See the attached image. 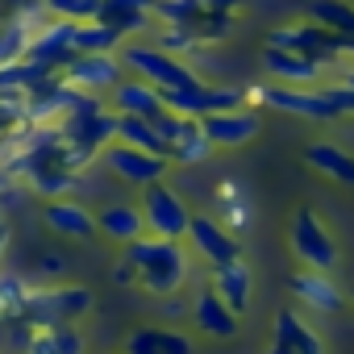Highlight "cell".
<instances>
[{"mask_svg": "<svg viewBox=\"0 0 354 354\" xmlns=\"http://www.w3.org/2000/svg\"><path fill=\"white\" fill-rule=\"evenodd\" d=\"M125 263H133L138 267V288H146L150 296H175L184 288V279H188V254H184V246L180 242H167V238H142V242H133V246H125V254H121Z\"/></svg>", "mask_w": 354, "mask_h": 354, "instance_id": "6da1fadb", "label": "cell"}, {"mask_svg": "<svg viewBox=\"0 0 354 354\" xmlns=\"http://www.w3.org/2000/svg\"><path fill=\"white\" fill-rule=\"evenodd\" d=\"M121 67L129 71V75H138V80H146L150 88H158L162 96L167 92H180V88H192V84H201V71L188 63V59H180V55H167L162 46H154V42H125L121 46Z\"/></svg>", "mask_w": 354, "mask_h": 354, "instance_id": "7a4b0ae2", "label": "cell"}, {"mask_svg": "<svg viewBox=\"0 0 354 354\" xmlns=\"http://www.w3.org/2000/svg\"><path fill=\"white\" fill-rule=\"evenodd\" d=\"M92 292L88 288H34L21 321H30L34 329H55V325H75L80 317L92 313Z\"/></svg>", "mask_w": 354, "mask_h": 354, "instance_id": "3957f363", "label": "cell"}, {"mask_svg": "<svg viewBox=\"0 0 354 354\" xmlns=\"http://www.w3.org/2000/svg\"><path fill=\"white\" fill-rule=\"evenodd\" d=\"M142 217H146V234H150V238L184 242L196 213H188V205H184L180 192H171L167 184H154V188L142 192Z\"/></svg>", "mask_w": 354, "mask_h": 354, "instance_id": "277c9868", "label": "cell"}, {"mask_svg": "<svg viewBox=\"0 0 354 354\" xmlns=\"http://www.w3.org/2000/svg\"><path fill=\"white\" fill-rule=\"evenodd\" d=\"M100 162H104L109 175H117L121 184L142 188V192L154 188V184H162V180H167V171H171V158H162V154H146V150H133V146H125V142L104 146V150H100Z\"/></svg>", "mask_w": 354, "mask_h": 354, "instance_id": "5b68a950", "label": "cell"}, {"mask_svg": "<svg viewBox=\"0 0 354 354\" xmlns=\"http://www.w3.org/2000/svg\"><path fill=\"white\" fill-rule=\"evenodd\" d=\"M292 254L300 259V267L308 271H333L337 267V242L329 234V225L313 213V209H300L292 217Z\"/></svg>", "mask_w": 354, "mask_h": 354, "instance_id": "8992f818", "label": "cell"}, {"mask_svg": "<svg viewBox=\"0 0 354 354\" xmlns=\"http://www.w3.org/2000/svg\"><path fill=\"white\" fill-rule=\"evenodd\" d=\"M267 46L304 55V59H313L317 67H337V63H342V55H337V34H329V30H321V26H313V21H296V26L271 30Z\"/></svg>", "mask_w": 354, "mask_h": 354, "instance_id": "52a82bcc", "label": "cell"}, {"mask_svg": "<svg viewBox=\"0 0 354 354\" xmlns=\"http://www.w3.org/2000/svg\"><path fill=\"white\" fill-rule=\"evenodd\" d=\"M63 80L84 96H113V88L125 80V67L117 55H75L63 67Z\"/></svg>", "mask_w": 354, "mask_h": 354, "instance_id": "ba28073f", "label": "cell"}, {"mask_svg": "<svg viewBox=\"0 0 354 354\" xmlns=\"http://www.w3.org/2000/svg\"><path fill=\"white\" fill-rule=\"evenodd\" d=\"M75 59V26L71 21H46L34 38H30V50H26V63L50 71V75H63V67Z\"/></svg>", "mask_w": 354, "mask_h": 354, "instance_id": "9c48e42d", "label": "cell"}, {"mask_svg": "<svg viewBox=\"0 0 354 354\" xmlns=\"http://www.w3.org/2000/svg\"><path fill=\"white\" fill-rule=\"evenodd\" d=\"M271 109L288 113V117H304V121H337L342 113L333 109V100L325 96V88H283V84H267V100Z\"/></svg>", "mask_w": 354, "mask_h": 354, "instance_id": "30bf717a", "label": "cell"}, {"mask_svg": "<svg viewBox=\"0 0 354 354\" xmlns=\"http://www.w3.org/2000/svg\"><path fill=\"white\" fill-rule=\"evenodd\" d=\"M188 242L192 250L209 263V267H225V263H238L242 259V242L234 238V230L217 217H192V230H188Z\"/></svg>", "mask_w": 354, "mask_h": 354, "instance_id": "8fae6325", "label": "cell"}, {"mask_svg": "<svg viewBox=\"0 0 354 354\" xmlns=\"http://www.w3.org/2000/svg\"><path fill=\"white\" fill-rule=\"evenodd\" d=\"M109 109H113L117 117H142V121H158V117L167 113V100H162V92H158V88H150L146 80L129 75V80H121V84L113 88V96H109Z\"/></svg>", "mask_w": 354, "mask_h": 354, "instance_id": "7c38bea8", "label": "cell"}, {"mask_svg": "<svg viewBox=\"0 0 354 354\" xmlns=\"http://www.w3.org/2000/svg\"><path fill=\"white\" fill-rule=\"evenodd\" d=\"M201 129H205V138L217 150H238V146H246L259 133V113L250 104L246 109H230V113H209L201 121Z\"/></svg>", "mask_w": 354, "mask_h": 354, "instance_id": "4fadbf2b", "label": "cell"}, {"mask_svg": "<svg viewBox=\"0 0 354 354\" xmlns=\"http://www.w3.org/2000/svg\"><path fill=\"white\" fill-rule=\"evenodd\" d=\"M121 354H196V342L175 325H138L125 333Z\"/></svg>", "mask_w": 354, "mask_h": 354, "instance_id": "5bb4252c", "label": "cell"}, {"mask_svg": "<svg viewBox=\"0 0 354 354\" xmlns=\"http://www.w3.org/2000/svg\"><path fill=\"white\" fill-rule=\"evenodd\" d=\"M263 71L271 75V84H283V88H317V80H321L329 67H317L313 59L292 55V50L263 46Z\"/></svg>", "mask_w": 354, "mask_h": 354, "instance_id": "9a60e30c", "label": "cell"}, {"mask_svg": "<svg viewBox=\"0 0 354 354\" xmlns=\"http://www.w3.org/2000/svg\"><path fill=\"white\" fill-rule=\"evenodd\" d=\"M96 234H104L109 242L117 246H133L146 238V217H142V205H125V201H113L96 213Z\"/></svg>", "mask_w": 354, "mask_h": 354, "instance_id": "2e32d148", "label": "cell"}, {"mask_svg": "<svg viewBox=\"0 0 354 354\" xmlns=\"http://www.w3.org/2000/svg\"><path fill=\"white\" fill-rule=\"evenodd\" d=\"M288 288H292V296H296L300 304H308V308H317V313H337V308L346 304L342 292H337V283H333L325 271H308V267H300V271H292Z\"/></svg>", "mask_w": 354, "mask_h": 354, "instance_id": "e0dca14e", "label": "cell"}, {"mask_svg": "<svg viewBox=\"0 0 354 354\" xmlns=\"http://www.w3.org/2000/svg\"><path fill=\"white\" fill-rule=\"evenodd\" d=\"M192 321H196L201 333H209V337H217V342H230V337L238 333V313H234L213 288L196 292V300H192Z\"/></svg>", "mask_w": 354, "mask_h": 354, "instance_id": "ac0fdd59", "label": "cell"}, {"mask_svg": "<svg viewBox=\"0 0 354 354\" xmlns=\"http://www.w3.org/2000/svg\"><path fill=\"white\" fill-rule=\"evenodd\" d=\"M154 5L158 0H104L100 21L113 26L121 38H133V34H146L154 26Z\"/></svg>", "mask_w": 354, "mask_h": 354, "instance_id": "d6986e66", "label": "cell"}, {"mask_svg": "<svg viewBox=\"0 0 354 354\" xmlns=\"http://www.w3.org/2000/svg\"><path fill=\"white\" fill-rule=\"evenodd\" d=\"M209 288L242 317L246 308H250V288H254V279H250V263L246 259H238V263H225V267H213V279H209Z\"/></svg>", "mask_w": 354, "mask_h": 354, "instance_id": "ffe728a7", "label": "cell"}, {"mask_svg": "<svg viewBox=\"0 0 354 354\" xmlns=\"http://www.w3.org/2000/svg\"><path fill=\"white\" fill-rule=\"evenodd\" d=\"M42 221H46L55 234H63V238H92V234H96V213H88V209L75 205V201H50V205L42 209Z\"/></svg>", "mask_w": 354, "mask_h": 354, "instance_id": "44dd1931", "label": "cell"}, {"mask_svg": "<svg viewBox=\"0 0 354 354\" xmlns=\"http://www.w3.org/2000/svg\"><path fill=\"white\" fill-rule=\"evenodd\" d=\"M304 162L317 167L321 175H329L333 184L354 188V154L350 150H342L333 142H313V146H304Z\"/></svg>", "mask_w": 354, "mask_h": 354, "instance_id": "7402d4cb", "label": "cell"}, {"mask_svg": "<svg viewBox=\"0 0 354 354\" xmlns=\"http://www.w3.org/2000/svg\"><path fill=\"white\" fill-rule=\"evenodd\" d=\"M275 337H283L296 354H325L317 329H313L300 313H292V308H279V313H275Z\"/></svg>", "mask_w": 354, "mask_h": 354, "instance_id": "603a6c76", "label": "cell"}, {"mask_svg": "<svg viewBox=\"0 0 354 354\" xmlns=\"http://www.w3.org/2000/svg\"><path fill=\"white\" fill-rule=\"evenodd\" d=\"M304 21H313L329 34H354V5L350 0H308Z\"/></svg>", "mask_w": 354, "mask_h": 354, "instance_id": "cb8c5ba5", "label": "cell"}, {"mask_svg": "<svg viewBox=\"0 0 354 354\" xmlns=\"http://www.w3.org/2000/svg\"><path fill=\"white\" fill-rule=\"evenodd\" d=\"M30 192L46 196V201H71V192L80 188V171H67V167H42L34 171L30 180H26Z\"/></svg>", "mask_w": 354, "mask_h": 354, "instance_id": "d4e9b609", "label": "cell"}, {"mask_svg": "<svg viewBox=\"0 0 354 354\" xmlns=\"http://www.w3.org/2000/svg\"><path fill=\"white\" fill-rule=\"evenodd\" d=\"M121 46H125V38L113 26H104L100 17L75 26V55H121Z\"/></svg>", "mask_w": 354, "mask_h": 354, "instance_id": "484cf974", "label": "cell"}, {"mask_svg": "<svg viewBox=\"0 0 354 354\" xmlns=\"http://www.w3.org/2000/svg\"><path fill=\"white\" fill-rule=\"evenodd\" d=\"M117 142L133 146V150H146V154H162L167 158V142L158 133L154 121H142V117H117Z\"/></svg>", "mask_w": 354, "mask_h": 354, "instance_id": "4316f807", "label": "cell"}, {"mask_svg": "<svg viewBox=\"0 0 354 354\" xmlns=\"http://www.w3.org/2000/svg\"><path fill=\"white\" fill-rule=\"evenodd\" d=\"M46 13L55 21H71V26H84V21H96L100 9H104V0H42Z\"/></svg>", "mask_w": 354, "mask_h": 354, "instance_id": "83f0119b", "label": "cell"}, {"mask_svg": "<svg viewBox=\"0 0 354 354\" xmlns=\"http://www.w3.org/2000/svg\"><path fill=\"white\" fill-rule=\"evenodd\" d=\"M213 150H217V146L205 138V129H196V133H188L180 146H171V167H175V162H184V167H188V162H205Z\"/></svg>", "mask_w": 354, "mask_h": 354, "instance_id": "f1b7e54d", "label": "cell"}, {"mask_svg": "<svg viewBox=\"0 0 354 354\" xmlns=\"http://www.w3.org/2000/svg\"><path fill=\"white\" fill-rule=\"evenodd\" d=\"M30 283L17 279V275H0V308H5V317H21L26 300H30Z\"/></svg>", "mask_w": 354, "mask_h": 354, "instance_id": "f546056e", "label": "cell"}, {"mask_svg": "<svg viewBox=\"0 0 354 354\" xmlns=\"http://www.w3.org/2000/svg\"><path fill=\"white\" fill-rule=\"evenodd\" d=\"M50 333V342H55V354H84V333L75 329V325H55V329H46Z\"/></svg>", "mask_w": 354, "mask_h": 354, "instance_id": "4dcf8cb0", "label": "cell"}, {"mask_svg": "<svg viewBox=\"0 0 354 354\" xmlns=\"http://www.w3.org/2000/svg\"><path fill=\"white\" fill-rule=\"evenodd\" d=\"M325 96L333 100V109H337L342 117H354V88H350V84H342V80H337L333 88H325Z\"/></svg>", "mask_w": 354, "mask_h": 354, "instance_id": "1f68e13d", "label": "cell"}, {"mask_svg": "<svg viewBox=\"0 0 354 354\" xmlns=\"http://www.w3.org/2000/svg\"><path fill=\"white\" fill-rule=\"evenodd\" d=\"M201 5H205L209 13H217V17H234V13L246 5V0H201Z\"/></svg>", "mask_w": 354, "mask_h": 354, "instance_id": "d6a6232c", "label": "cell"}, {"mask_svg": "<svg viewBox=\"0 0 354 354\" xmlns=\"http://www.w3.org/2000/svg\"><path fill=\"white\" fill-rule=\"evenodd\" d=\"M167 304H162V317L167 321H175V317H184L188 313V300H180V292H175V296H162Z\"/></svg>", "mask_w": 354, "mask_h": 354, "instance_id": "836d02e7", "label": "cell"}, {"mask_svg": "<svg viewBox=\"0 0 354 354\" xmlns=\"http://www.w3.org/2000/svg\"><path fill=\"white\" fill-rule=\"evenodd\" d=\"M26 354H55V342H50V333L46 329H38L34 333V342H30V350Z\"/></svg>", "mask_w": 354, "mask_h": 354, "instance_id": "e575fe53", "label": "cell"}, {"mask_svg": "<svg viewBox=\"0 0 354 354\" xmlns=\"http://www.w3.org/2000/svg\"><path fill=\"white\" fill-rule=\"evenodd\" d=\"M113 279H117V283H138V267L121 259V263H117V271H113Z\"/></svg>", "mask_w": 354, "mask_h": 354, "instance_id": "d590c367", "label": "cell"}, {"mask_svg": "<svg viewBox=\"0 0 354 354\" xmlns=\"http://www.w3.org/2000/svg\"><path fill=\"white\" fill-rule=\"evenodd\" d=\"M337 55L342 63H354V34H337Z\"/></svg>", "mask_w": 354, "mask_h": 354, "instance_id": "8d00e7d4", "label": "cell"}, {"mask_svg": "<svg viewBox=\"0 0 354 354\" xmlns=\"http://www.w3.org/2000/svg\"><path fill=\"white\" fill-rule=\"evenodd\" d=\"M13 188H17V180H13V175H9L5 167H0V196H9Z\"/></svg>", "mask_w": 354, "mask_h": 354, "instance_id": "74e56055", "label": "cell"}, {"mask_svg": "<svg viewBox=\"0 0 354 354\" xmlns=\"http://www.w3.org/2000/svg\"><path fill=\"white\" fill-rule=\"evenodd\" d=\"M267 354H296V350H292V346H288L283 337H271V346H267Z\"/></svg>", "mask_w": 354, "mask_h": 354, "instance_id": "f35d334b", "label": "cell"}, {"mask_svg": "<svg viewBox=\"0 0 354 354\" xmlns=\"http://www.w3.org/2000/svg\"><path fill=\"white\" fill-rule=\"evenodd\" d=\"M42 267H46V271H63V259H59V254H46Z\"/></svg>", "mask_w": 354, "mask_h": 354, "instance_id": "ab89813d", "label": "cell"}, {"mask_svg": "<svg viewBox=\"0 0 354 354\" xmlns=\"http://www.w3.org/2000/svg\"><path fill=\"white\" fill-rule=\"evenodd\" d=\"M0 321H5V308H0Z\"/></svg>", "mask_w": 354, "mask_h": 354, "instance_id": "60d3db41", "label": "cell"}, {"mask_svg": "<svg viewBox=\"0 0 354 354\" xmlns=\"http://www.w3.org/2000/svg\"><path fill=\"white\" fill-rule=\"evenodd\" d=\"M350 300H354V292H350Z\"/></svg>", "mask_w": 354, "mask_h": 354, "instance_id": "b9f144b4", "label": "cell"}]
</instances>
